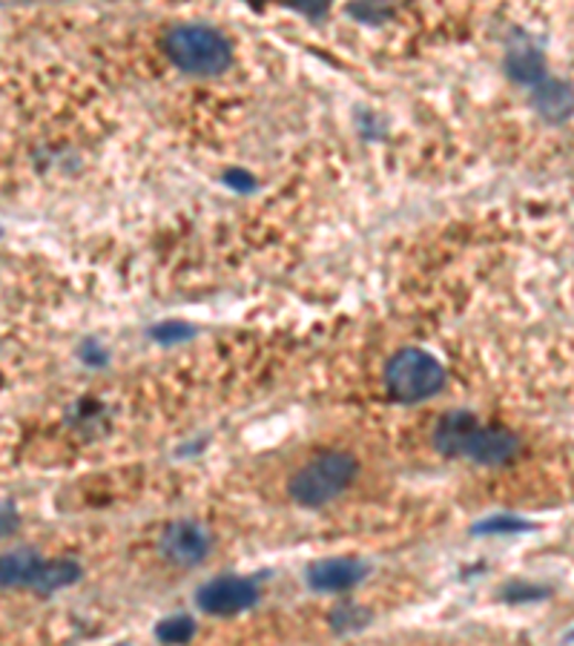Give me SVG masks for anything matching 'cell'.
I'll list each match as a JSON object with an SVG mask.
<instances>
[{
    "label": "cell",
    "instance_id": "cell-15",
    "mask_svg": "<svg viewBox=\"0 0 574 646\" xmlns=\"http://www.w3.org/2000/svg\"><path fill=\"white\" fill-rule=\"evenodd\" d=\"M566 638H568V640H574V632H568V635H566Z\"/></svg>",
    "mask_w": 574,
    "mask_h": 646
},
{
    "label": "cell",
    "instance_id": "cell-4",
    "mask_svg": "<svg viewBox=\"0 0 574 646\" xmlns=\"http://www.w3.org/2000/svg\"><path fill=\"white\" fill-rule=\"evenodd\" d=\"M445 371L437 359L419 348H405L387 359L385 388L400 402H419L443 388Z\"/></svg>",
    "mask_w": 574,
    "mask_h": 646
},
{
    "label": "cell",
    "instance_id": "cell-2",
    "mask_svg": "<svg viewBox=\"0 0 574 646\" xmlns=\"http://www.w3.org/2000/svg\"><path fill=\"white\" fill-rule=\"evenodd\" d=\"M167 55L187 75L210 78L227 70L233 61V46L219 29L204 23H184L167 35Z\"/></svg>",
    "mask_w": 574,
    "mask_h": 646
},
{
    "label": "cell",
    "instance_id": "cell-9",
    "mask_svg": "<svg viewBox=\"0 0 574 646\" xmlns=\"http://www.w3.org/2000/svg\"><path fill=\"white\" fill-rule=\"evenodd\" d=\"M46 560L32 549L0 554V586L3 589H35Z\"/></svg>",
    "mask_w": 574,
    "mask_h": 646
},
{
    "label": "cell",
    "instance_id": "cell-3",
    "mask_svg": "<svg viewBox=\"0 0 574 646\" xmlns=\"http://www.w3.org/2000/svg\"><path fill=\"white\" fill-rule=\"evenodd\" d=\"M357 474V459L344 452H328L310 459L308 466H301L296 477L290 480V497L299 506L319 509L325 502L337 500L344 488L351 486Z\"/></svg>",
    "mask_w": 574,
    "mask_h": 646
},
{
    "label": "cell",
    "instance_id": "cell-14",
    "mask_svg": "<svg viewBox=\"0 0 574 646\" xmlns=\"http://www.w3.org/2000/svg\"><path fill=\"white\" fill-rule=\"evenodd\" d=\"M18 526V511H14L12 502H0V538L14 531Z\"/></svg>",
    "mask_w": 574,
    "mask_h": 646
},
{
    "label": "cell",
    "instance_id": "cell-7",
    "mask_svg": "<svg viewBox=\"0 0 574 646\" xmlns=\"http://www.w3.org/2000/svg\"><path fill=\"white\" fill-rule=\"evenodd\" d=\"M531 107L549 124H563L574 115V86L560 78H543L534 84Z\"/></svg>",
    "mask_w": 574,
    "mask_h": 646
},
{
    "label": "cell",
    "instance_id": "cell-1",
    "mask_svg": "<svg viewBox=\"0 0 574 646\" xmlns=\"http://www.w3.org/2000/svg\"><path fill=\"white\" fill-rule=\"evenodd\" d=\"M434 443L445 457H468L480 466L509 463L520 448L517 434L502 425H480L466 411L445 414L434 428Z\"/></svg>",
    "mask_w": 574,
    "mask_h": 646
},
{
    "label": "cell",
    "instance_id": "cell-5",
    "mask_svg": "<svg viewBox=\"0 0 574 646\" xmlns=\"http://www.w3.org/2000/svg\"><path fill=\"white\" fill-rule=\"evenodd\" d=\"M258 601V586L251 578H215L199 589V606L208 615H238Z\"/></svg>",
    "mask_w": 574,
    "mask_h": 646
},
{
    "label": "cell",
    "instance_id": "cell-11",
    "mask_svg": "<svg viewBox=\"0 0 574 646\" xmlns=\"http://www.w3.org/2000/svg\"><path fill=\"white\" fill-rule=\"evenodd\" d=\"M156 635L164 640V644H184V640H190L195 635V624L184 615L167 617V621H161V626L156 629Z\"/></svg>",
    "mask_w": 574,
    "mask_h": 646
},
{
    "label": "cell",
    "instance_id": "cell-10",
    "mask_svg": "<svg viewBox=\"0 0 574 646\" xmlns=\"http://www.w3.org/2000/svg\"><path fill=\"white\" fill-rule=\"evenodd\" d=\"M506 70L517 84L534 86L545 78V57L538 46L520 43V46H511L506 55Z\"/></svg>",
    "mask_w": 574,
    "mask_h": 646
},
{
    "label": "cell",
    "instance_id": "cell-12",
    "mask_svg": "<svg viewBox=\"0 0 574 646\" xmlns=\"http://www.w3.org/2000/svg\"><path fill=\"white\" fill-rule=\"evenodd\" d=\"M534 526L520 520V517H491L486 523L477 526V534H511V531H531Z\"/></svg>",
    "mask_w": 574,
    "mask_h": 646
},
{
    "label": "cell",
    "instance_id": "cell-8",
    "mask_svg": "<svg viewBox=\"0 0 574 646\" xmlns=\"http://www.w3.org/2000/svg\"><path fill=\"white\" fill-rule=\"evenodd\" d=\"M365 578V566L357 560H319L308 572V583L319 592H344V589L357 586Z\"/></svg>",
    "mask_w": 574,
    "mask_h": 646
},
{
    "label": "cell",
    "instance_id": "cell-13",
    "mask_svg": "<svg viewBox=\"0 0 574 646\" xmlns=\"http://www.w3.org/2000/svg\"><path fill=\"white\" fill-rule=\"evenodd\" d=\"M549 589L543 586H529V583H511V586H506V592L502 595L509 597V601H540V597L545 595Z\"/></svg>",
    "mask_w": 574,
    "mask_h": 646
},
{
    "label": "cell",
    "instance_id": "cell-16",
    "mask_svg": "<svg viewBox=\"0 0 574 646\" xmlns=\"http://www.w3.org/2000/svg\"><path fill=\"white\" fill-rule=\"evenodd\" d=\"M0 236H3V230H0Z\"/></svg>",
    "mask_w": 574,
    "mask_h": 646
},
{
    "label": "cell",
    "instance_id": "cell-6",
    "mask_svg": "<svg viewBox=\"0 0 574 646\" xmlns=\"http://www.w3.org/2000/svg\"><path fill=\"white\" fill-rule=\"evenodd\" d=\"M158 549L176 566H195V563L208 558L210 538L201 526L181 520V523L167 526L161 540H158Z\"/></svg>",
    "mask_w": 574,
    "mask_h": 646
}]
</instances>
